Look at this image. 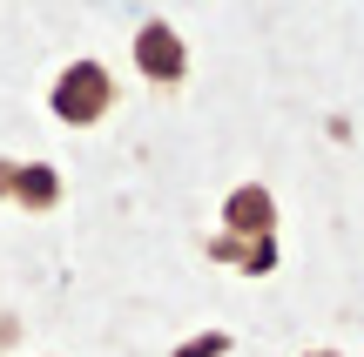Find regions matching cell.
I'll return each mask as SVG.
<instances>
[{
	"label": "cell",
	"instance_id": "6",
	"mask_svg": "<svg viewBox=\"0 0 364 357\" xmlns=\"http://www.w3.org/2000/svg\"><path fill=\"white\" fill-rule=\"evenodd\" d=\"M176 357H230V331H203L189 344H176Z\"/></svg>",
	"mask_w": 364,
	"mask_h": 357
},
{
	"label": "cell",
	"instance_id": "8",
	"mask_svg": "<svg viewBox=\"0 0 364 357\" xmlns=\"http://www.w3.org/2000/svg\"><path fill=\"white\" fill-rule=\"evenodd\" d=\"M304 357H338V351H304Z\"/></svg>",
	"mask_w": 364,
	"mask_h": 357
},
{
	"label": "cell",
	"instance_id": "7",
	"mask_svg": "<svg viewBox=\"0 0 364 357\" xmlns=\"http://www.w3.org/2000/svg\"><path fill=\"white\" fill-rule=\"evenodd\" d=\"M0 196H14V162H0Z\"/></svg>",
	"mask_w": 364,
	"mask_h": 357
},
{
	"label": "cell",
	"instance_id": "4",
	"mask_svg": "<svg viewBox=\"0 0 364 357\" xmlns=\"http://www.w3.org/2000/svg\"><path fill=\"white\" fill-rule=\"evenodd\" d=\"M14 202H21V209H54V202H61V175L48 169V162H21V169H14Z\"/></svg>",
	"mask_w": 364,
	"mask_h": 357
},
{
	"label": "cell",
	"instance_id": "1",
	"mask_svg": "<svg viewBox=\"0 0 364 357\" xmlns=\"http://www.w3.org/2000/svg\"><path fill=\"white\" fill-rule=\"evenodd\" d=\"M48 108L68 121V128H88V121H102L108 108H115V81H108L102 61H68L61 81H54Z\"/></svg>",
	"mask_w": 364,
	"mask_h": 357
},
{
	"label": "cell",
	"instance_id": "5",
	"mask_svg": "<svg viewBox=\"0 0 364 357\" xmlns=\"http://www.w3.org/2000/svg\"><path fill=\"white\" fill-rule=\"evenodd\" d=\"M236 270H250V277H270V270H277V236H257V243H243Z\"/></svg>",
	"mask_w": 364,
	"mask_h": 357
},
{
	"label": "cell",
	"instance_id": "2",
	"mask_svg": "<svg viewBox=\"0 0 364 357\" xmlns=\"http://www.w3.org/2000/svg\"><path fill=\"white\" fill-rule=\"evenodd\" d=\"M135 67H142L149 81H162V88H176V81L189 75V48H182V34L169 21H149L142 34H135Z\"/></svg>",
	"mask_w": 364,
	"mask_h": 357
},
{
	"label": "cell",
	"instance_id": "3",
	"mask_svg": "<svg viewBox=\"0 0 364 357\" xmlns=\"http://www.w3.org/2000/svg\"><path fill=\"white\" fill-rule=\"evenodd\" d=\"M277 229V196L263 182H243V189H230L223 196V236H236V243H257V236H270Z\"/></svg>",
	"mask_w": 364,
	"mask_h": 357
}]
</instances>
